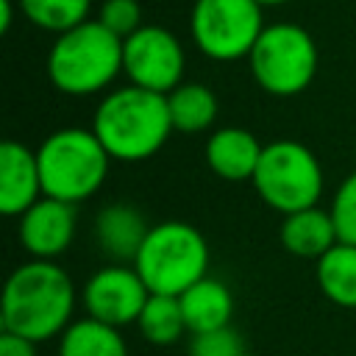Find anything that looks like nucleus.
Instances as JSON below:
<instances>
[{
	"label": "nucleus",
	"mask_w": 356,
	"mask_h": 356,
	"mask_svg": "<svg viewBox=\"0 0 356 356\" xmlns=\"http://www.w3.org/2000/svg\"><path fill=\"white\" fill-rule=\"evenodd\" d=\"M81 292L70 273L47 259H31L11 270L3 289L0 325L31 342L58 339L75 314Z\"/></svg>",
	"instance_id": "obj_1"
},
{
	"label": "nucleus",
	"mask_w": 356,
	"mask_h": 356,
	"mask_svg": "<svg viewBox=\"0 0 356 356\" xmlns=\"http://www.w3.org/2000/svg\"><path fill=\"white\" fill-rule=\"evenodd\" d=\"M92 131L111 156V161H147L172 134L167 95L125 83L108 89L92 117Z\"/></svg>",
	"instance_id": "obj_2"
},
{
	"label": "nucleus",
	"mask_w": 356,
	"mask_h": 356,
	"mask_svg": "<svg viewBox=\"0 0 356 356\" xmlns=\"http://www.w3.org/2000/svg\"><path fill=\"white\" fill-rule=\"evenodd\" d=\"M44 67L61 95L89 97L108 92L122 75V39L97 19H86L53 39Z\"/></svg>",
	"instance_id": "obj_3"
},
{
	"label": "nucleus",
	"mask_w": 356,
	"mask_h": 356,
	"mask_svg": "<svg viewBox=\"0 0 356 356\" xmlns=\"http://www.w3.org/2000/svg\"><path fill=\"white\" fill-rule=\"evenodd\" d=\"M42 192L47 197L78 206L100 192L108 178L111 156L92 128L67 125L42 139L36 147Z\"/></svg>",
	"instance_id": "obj_4"
},
{
	"label": "nucleus",
	"mask_w": 356,
	"mask_h": 356,
	"mask_svg": "<svg viewBox=\"0 0 356 356\" xmlns=\"http://www.w3.org/2000/svg\"><path fill=\"white\" fill-rule=\"evenodd\" d=\"M209 242L186 220L150 225L134 267L153 295H181L209 275Z\"/></svg>",
	"instance_id": "obj_5"
},
{
	"label": "nucleus",
	"mask_w": 356,
	"mask_h": 356,
	"mask_svg": "<svg viewBox=\"0 0 356 356\" xmlns=\"http://www.w3.org/2000/svg\"><path fill=\"white\" fill-rule=\"evenodd\" d=\"M317 42L298 22H267L248 56L253 81L273 97L306 92L317 75Z\"/></svg>",
	"instance_id": "obj_6"
},
{
	"label": "nucleus",
	"mask_w": 356,
	"mask_h": 356,
	"mask_svg": "<svg viewBox=\"0 0 356 356\" xmlns=\"http://www.w3.org/2000/svg\"><path fill=\"white\" fill-rule=\"evenodd\" d=\"M250 184L264 206L278 214H292L320 203L325 175L312 147L295 139H275L264 145Z\"/></svg>",
	"instance_id": "obj_7"
},
{
	"label": "nucleus",
	"mask_w": 356,
	"mask_h": 356,
	"mask_svg": "<svg viewBox=\"0 0 356 356\" xmlns=\"http://www.w3.org/2000/svg\"><path fill=\"white\" fill-rule=\"evenodd\" d=\"M264 8L256 0H195L189 36L211 61H242L264 31Z\"/></svg>",
	"instance_id": "obj_8"
},
{
	"label": "nucleus",
	"mask_w": 356,
	"mask_h": 356,
	"mask_svg": "<svg viewBox=\"0 0 356 356\" xmlns=\"http://www.w3.org/2000/svg\"><path fill=\"white\" fill-rule=\"evenodd\" d=\"M186 53L178 36L164 25H142L122 39V75L128 83L170 95L184 83Z\"/></svg>",
	"instance_id": "obj_9"
},
{
	"label": "nucleus",
	"mask_w": 356,
	"mask_h": 356,
	"mask_svg": "<svg viewBox=\"0 0 356 356\" xmlns=\"http://www.w3.org/2000/svg\"><path fill=\"white\" fill-rule=\"evenodd\" d=\"M147 298H150V289L134 264L108 261L106 267L95 270L81 286V303L86 309V317H95L114 328H122L131 323L136 325Z\"/></svg>",
	"instance_id": "obj_10"
},
{
	"label": "nucleus",
	"mask_w": 356,
	"mask_h": 356,
	"mask_svg": "<svg viewBox=\"0 0 356 356\" xmlns=\"http://www.w3.org/2000/svg\"><path fill=\"white\" fill-rule=\"evenodd\" d=\"M75 206L42 195L28 211L19 214L17 236L31 259L56 261L75 239Z\"/></svg>",
	"instance_id": "obj_11"
},
{
	"label": "nucleus",
	"mask_w": 356,
	"mask_h": 356,
	"mask_svg": "<svg viewBox=\"0 0 356 356\" xmlns=\"http://www.w3.org/2000/svg\"><path fill=\"white\" fill-rule=\"evenodd\" d=\"M42 195L36 150L17 139H6L0 145V211L6 217H19Z\"/></svg>",
	"instance_id": "obj_12"
},
{
	"label": "nucleus",
	"mask_w": 356,
	"mask_h": 356,
	"mask_svg": "<svg viewBox=\"0 0 356 356\" xmlns=\"http://www.w3.org/2000/svg\"><path fill=\"white\" fill-rule=\"evenodd\" d=\"M147 231L150 222L145 220L142 209L125 200L103 206L95 217V242L111 264H134Z\"/></svg>",
	"instance_id": "obj_13"
},
{
	"label": "nucleus",
	"mask_w": 356,
	"mask_h": 356,
	"mask_svg": "<svg viewBox=\"0 0 356 356\" xmlns=\"http://www.w3.org/2000/svg\"><path fill=\"white\" fill-rule=\"evenodd\" d=\"M264 145L256 139L253 131L239 125H222L214 128L206 139V164L209 170L231 184L253 181V172L259 167Z\"/></svg>",
	"instance_id": "obj_14"
},
{
	"label": "nucleus",
	"mask_w": 356,
	"mask_h": 356,
	"mask_svg": "<svg viewBox=\"0 0 356 356\" xmlns=\"http://www.w3.org/2000/svg\"><path fill=\"white\" fill-rule=\"evenodd\" d=\"M278 239L286 253H292L298 259H314V261L323 259L339 242L331 211L320 209V206H309V209L284 214Z\"/></svg>",
	"instance_id": "obj_15"
},
{
	"label": "nucleus",
	"mask_w": 356,
	"mask_h": 356,
	"mask_svg": "<svg viewBox=\"0 0 356 356\" xmlns=\"http://www.w3.org/2000/svg\"><path fill=\"white\" fill-rule=\"evenodd\" d=\"M178 300H181V312L189 334H203V331L231 325L234 295L220 278H211V275L200 278L186 292H181Z\"/></svg>",
	"instance_id": "obj_16"
},
{
	"label": "nucleus",
	"mask_w": 356,
	"mask_h": 356,
	"mask_svg": "<svg viewBox=\"0 0 356 356\" xmlns=\"http://www.w3.org/2000/svg\"><path fill=\"white\" fill-rule=\"evenodd\" d=\"M167 108H170L172 131L192 136L214 128L220 114V100L211 86L197 81H184L167 95Z\"/></svg>",
	"instance_id": "obj_17"
},
{
	"label": "nucleus",
	"mask_w": 356,
	"mask_h": 356,
	"mask_svg": "<svg viewBox=\"0 0 356 356\" xmlns=\"http://www.w3.org/2000/svg\"><path fill=\"white\" fill-rule=\"evenodd\" d=\"M58 356H128V345L120 328L81 317L58 337Z\"/></svg>",
	"instance_id": "obj_18"
},
{
	"label": "nucleus",
	"mask_w": 356,
	"mask_h": 356,
	"mask_svg": "<svg viewBox=\"0 0 356 356\" xmlns=\"http://www.w3.org/2000/svg\"><path fill=\"white\" fill-rule=\"evenodd\" d=\"M320 292L342 309H356V245L337 242L314 267Z\"/></svg>",
	"instance_id": "obj_19"
},
{
	"label": "nucleus",
	"mask_w": 356,
	"mask_h": 356,
	"mask_svg": "<svg viewBox=\"0 0 356 356\" xmlns=\"http://www.w3.org/2000/svg\"><path fill=\"white\" fill-rule=\"evenodd\" d=\"M136 328L150 345H161V348L175 345L184 334H189L178 295H153L150 292V298L136 320Z\"/></svg>",
	"instance_id": "obj_20"
},
{
	"label": "nucleus",
	"mask_w": 356,
	"mask_h": 356,
	"mask_svg": "<svg viewBox=\"0 0 356 356\" xmlns=\"http://www.w3.org/2000/svg\"><path fill=\"white\" fill-rule=\"evenodd\" d=\"M17 6L31 25L56 36L86 22L92 11V0H17Z\"/></svg>",
	"instance_id": "obj_21"
},
{
	"label": "nucleus",
	"mask_w": 356,
	"mask_h": 356,
	"mask_svg": "<svg viewBox=\"0 0 356 356\" xmlns=\"http://www.w3.org/2000/svg\"><path fill=\"white\" fill-rule=\"evenodd\" d=\"M328 211H331L339 242L356 245V170L339 181Z\"/></svg>",
	"instance_id": "obj_22"
},
{
	"label": "nucleus",
	"mask_w": 356,
	"mask_h": 356,
	"mask_svg": "<svg viewBox=\"0 0 356 356\" xmlns=\"http://www.w3.org/2000/svg\"><path fill=\"white\" fill-rule=\"evenodd\" d=\"M186 356H248V345L234 325L192 334Z\"/></svg>",
	"instance_id": "obj_23"
},
{
	"label": "nucleus",
	"mask_w": 356,
	"mask_h": 356,
	"mask_svg": "<svg viewBox=\"0 0 356 356\" xmlns=\"http://www.w3.org/2000/svg\"><path fill=\"white\" fill-rule=\"evenodd\" d=\"M97 22L106 25L120 39H125L145 25L142 6H139V0H103L97 8Z\"/></svg>",
	"instance_id": "obj_24"
},
{
	"label": "nucleus",
	"mask_w": 356,
	"mask_h": 356,
	"mask_svg": "<svg viewBox=\"0 0 356 356\" xmlns=\"http://www.w3.org/2000/svg\"><path fill=\"white\" fill-rule=\"evenodd\" d=\"M0 356H36V342L3 331L0 334Z\"/></svg>",
	"instance_id": "obj_25"
},
{
	"label": "nucleus",
	"mask_w": 356,
	"mask_h": 356,
	"mask_svg": "<svg viewBox=\"0 0 356 356\" xmlns=\"http://www.w3.org/2000/svg\"><path fill=\"white\" fill-rule=\"evenodd\" d=\"M14 11H19L17 0H0V33H8V31H11Z\"/></svg>",
	"instance_id": "obj_26"
},
{
	"label": "nucleus",
	"mask_w": 356,
	"mask_h": 356,
	"mask_svg": "<svg viewBox=\"0 0 356 356\" xmlns=\"http://www.w3.org/2000/svg\"><path fill=\"white\" fill-rule=\"evenodd\" d=\"M261 8H270V6H284V3H289V0H256Z\"/></svg>",
	"instance_id": "obj_27"
}]
</instances>
